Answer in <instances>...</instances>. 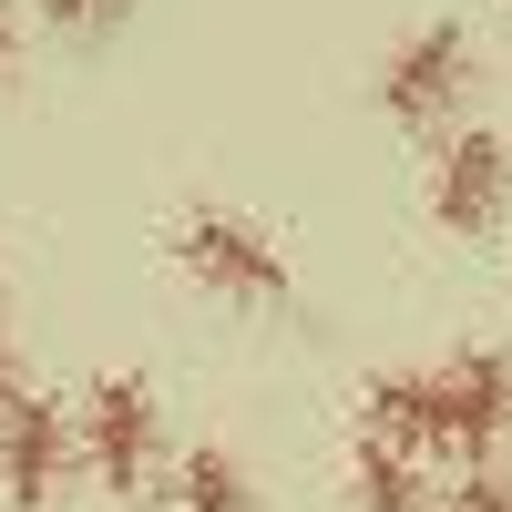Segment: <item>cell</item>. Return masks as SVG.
Instances as JSON below:
<instances>
[{
	"label": "cell",
	"instance_id": "obj_9",
	"mask_svg": "<svg viewBox=\"0 0 512 512\" xmlns=\"http://www.w3.org/2000/svg\"><path fill=\"white\" fill-rule=\"evenodd\" d=\"M41 21L72 31V41H93V31H113V21H123V0H41Z\"/></svg>",
	"mask_w": 512,
	"mask_h": 512
},
{
	"label": "cell",
	"instance_id": "obj_4",
	"mask_svg": "<svg viewBox=\"0 0 512 512\" xmlns=\"http://www.w3.org/2000/svg\"><path fill=\"white\" fill-rule=\"evenodd\" d=\"M502 431H512V349L431 359V451H451L461 472H492Z\"/></svg>",
	"mask_w": 512,
	"mask_h": 512
},
{
	"label": "cell",
	"instance_id": "obj_10",
	"mask_svg": "<svg viewBox=\"0 0 512 512\" xmlns=\"http://www.w3.org/2000/svg\"><path fill=\"white\" fill-rule=\"evenodd\" d=\"M451 512H512V482L502 472H461L451 482Z\"/></svg>",
	"mask_w": 512,
	"mask_h": 512
},
{
	"label": "cell",
	"instance_id": "obj_3",
	"mask_svg": "<svg viewBox=\"0 0 512 512\" xmlns=\"http://www.w3.org/2000/svg\"><path fill=\"white\" fill-rule=\"evenodd\" d=\"M72 451L93 461V482H103L113 502H144L154 451H164V410H154V390H144L134 369H103L93 390H82V410H72Z\"/></svg>",
	"mask_w": 512,
	"mask_h": 512
},
{
	"label": "cell",
	"instance_id": "obj_12",
	"mask_svg": "<svg viewBox=\"0 0 512 512\" xmlns=\"http://www.w3.org/2000/svg\"><path fill=\"white\" fill-rule=\"evenodd\" d=\"M11 62H21V11L0 0V72H11Z\"/></svg>",
	"mask_w": 512,
	"mask_h": 512
},
{
	"label": "cell",
	"instance_id": "obj_8",
	"mask_svg": "<svg viewBox=\"0 0 512 512\" xmlns=\"http://www.w3.org/2000/svg\"><path fill=\"white\" fill-rule=\"evenodd\" d=\"M349 502H359V512H431V482H420V461L359 441V451H349Z\"/></svg>",
	"mask_w": 512,
	"mask_h": 512
},
{
	"label": "cell",
	"instance_id": "obj_7",
	"mask_svg": "<svg viewBox=\"0 0 512 512\" xmlns=\"http://www.w3.org/2000/svg\"><path fill=\"white\" fill-rule=\"evenodd\" d=\"M175 512H267V502H256L246 461H236L226 441H195V451L175 461Z\"/></svg>",
	"mask_w": 512,
	"mask_h": 512
},
{
	"label": "cell",
	"instance_id": "obj_11",
	"mask_svg": "<svg viewBox=\"0 0 512 512\" xmlns=\"http://www.w3.org/2000/svg\"><path fill=\"white\" fill-rule=\"evenodd\" d=\"M31 390V379H21V338H11V318H0V410H11Z\"/></svg>",
	"mask_w": 512,
	"mask_h": 512
},
{
	"label": "cell",
	"instance_id": "obj_6",
	"mask_svg": "<svg viewBox=\"0 0 512 512\" xmlns=\"http://www.w3.org/2000/svg\"><path fill=\"white\" fill-rule=\"evenodd\" d=\"M62 482H72V420H62V400L21 390L0 410V492H11V512H52Z\"/></svg>",
	"mask_w": 512,
	"mask_h": 512
},
{
	"label": "cell",
	"instance_id": "obj_5",
	"mask_svg": "<svg viewBox=\"0 0 512 512\" xmlns=\"http://www.w3.org/2000/svg\"><path fill=\"white\" fill-rule=\"evenodd\" d=\"M420 195H431V226L441 236H492L512 216V144L502 134H441Z\"/></svg>",
	"mask_w": 512,
	"mask_h": 512
},
{
	"label": "cell",
	"instance_id": "obj_2",
	"mask_svg": "<svg viewBox=\"0 0 512 512\" xmlns=\"http://www.w3.org/2000/svg\"><path fill=\"white\" fill-rule=\"evenodd\" d=\"M472 72H482L472 31H461V21H420V31H400V41H390V62H379L369 103L390 113L400 134H441V123L472 103Z\"/></svg>",
	"mask_w": 512,
	"mask_h": 512
},
{
	"label": "cell",
	"instance_id": "obj_1",
	"mask_svg": "<svg viewBox=\"0 0 512 512\" xmlns=\"http://www.w3.org/2000/svg\"><path fill=\"white\" fill-rule=\"evenodd\" d=\"M175 267L205 287V297H226V308H277V297H297V267H287V246L236 216V205H185L175 216Z\"/></svg>",
	"mask_w": 512,
	"mask_h": 512
}]
</instances>
